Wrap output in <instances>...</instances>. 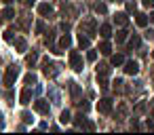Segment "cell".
<instances>
[{"instance_id": "cell-1", "label": "cell", "mask_w": 154, "mask_h": 135, "mask_svg": "<svg viewBox=\"0 0 154 135\" xmlns=\"http://www.w3.org/2000/svg\"><path fill=\"white\" fill-rule=\"evenodd\" d=\"M17 76H19V68L17 66H11L7 70V74H5V87H13L15 80H17Z\"/></svg>"}, {"instance_id": "cell-2", "label": "cell", "mask_w": 154, "mask_h": 135, "mask_svg": "<svg viewBox=\"0 0 154 135\" xmlns=\"http://www.w3.org/2000/svg\"><path fill=\"white\" fill-rule=\"evenodd\" d=\"M70 66H72V70H76V72H80V70H82V57H80L76 51H72V53H70Z\"/></svg>"}, {"instance_id": "cell-3", "label": "cell", "mask_w": 154, "mask_h": 135, "mask_svg": "<svg viewBox=\"0 0 154 135\" xmlns=\"http://www.w3.org/2000/svg\"><path fill=\"white\" fill-rule=\"evenodd\" d=\"M97 110H99L101 114H110V112H112V101H110V99H106V97H103V99H99Z\"/></svg>"}, {"instance_id": "cell-4", "label": "cell", "mask_w": 154, "mask_h": 135, "mask_svg": "<svg viewBox=\"0 0 154 135\" xmlns=\"http://www.w3.org/2000/svg\"><path fill=\"white\" fill-rule=\"evenodd\" d=\"M34 110L38 114H49V103L45 99H38V101H34Z\"/></svg>"}, {"instance_id": "cell-5", "label": "cell", "mask_w": 154, "mask_h": 135, "mask_svg": "<svg viewBox=\"0 0 154 135\" xmlns=\"http://www.w3.org/2000/svg\"><path fill=\"white\" fill-rule=\"evenodd\" d=\"M42 66H45V74H47V76H55V74H57V70H55L57 66H55V63H51L49 59H45V61H42Z\"/></svg>"}, {"instance_id": "cell-6", "label": "cell", "mask_w": 154, "mask_h": 135, "mask_svg": "<svg viewBox=\"0 0 154 135\" xmlns=\"http://www.w3.org/2000/svg\"><path fill=\"white\" fill-rule=\"evenodd\" d=\"M125 72H127V74H137V72H139L137 61H127V63H125Z\"/></svg>"}, {"instance_id": "cell-7", "label": "cell", "mask_w": 154, "mask_h": 135, "mask_svg": "<svg viewBox=\"0 0 154 135\" xmlns=\"http://www.w3.org/2000/svg\"><path fill=\"white\" fill-rule=\"evenodd\" d=\"M114 23H116V26H127V23H129V17H127V13H118V15L114 17Z\"/></svg>"}, {"instance_id": "cell-8", "label": "cell", "mask_w": 154, "mask_h": 135, "mask_svg": "<svg viewBox=\"0 0 154 135\" xmlns=\"http://www.w3.org/2000/svg\"><path fill=\"white\" fill-rule=\"evenodd\" d=\"M19 99H21V103H23V106H28V103H30V99H32V91H30V89H23V91H21V95H19Z\"/></svg>"}, {"instance_id": "cell-9", "label": "cell", "mask_w": 154, "mask_h": 135, "mask_svg": "<svg viewBox=\"0 0 154 135\" xmlns=\"http://www.w3.org/2000/svg\"><path fill=\"white\" fill-rule=\"evenodd\" d=\"M38 13H40L42 17H47V15L53 13V9H51V5H38Z\"/></svg>"}, {"instance_id": "cell-10", "label": "cell", "mask_w": 154, "mask_h": 135, "mask_svg": "<svg viewBox=\"0 0 154 135\" xmlns=\"http://www.w3.org/2000/svg\"><path fill=\"white\" fill-rule=\"evenodd\" d=\"M135 21H137L139 28H146V26H148V17H146L143 13H137V15H135Z\"/></svg>"}, {"instance_id": "cell-11", "label": "cell", "mask_w": 154, "mask_h": 135, "mask_svg": "<svg viewBox=\"0 0 154 135\" xmlns=\"http://www.w3.org/2000/svg\"><path fill=\"white\" fill-rule=\"evenodd\" d=\"M110 34H112V28H110L108 23H103V26L99 28V36H101V38H110Z\"/></svg>"}, {"instance_id": "cell-12", "label": "cell", "mask_w": 154, "mask_h": 135, "mask_svg": "<svg viewBox=\"0 0 154 135\" xmlns=\"http://www.w3.org/2000/svg\"><path fill=\"white\" fill-rule=\"evenodd\" d=\"M70 44H72V36H68V34H66V36H61V38H59V49H68Z\"/></svg>"}, {"instance_id": "cell-13", "label": "cell", "mask_w": 154, "mask_h": 135, "mask_svg": "<svg viewBox=\"0 0 154 135\" xmlns=\"http://www.w3.org/2000/svg\"><path fill=\"white\" fill-rule=\"evenodd\" d=\"M78 44H80L82 49H87V47L91 44V38H89V36H82V32H80V34H78Z\"/></svg>"}, {"instance_id": "cell-14", "label": "cell", "mask_w": 154, "mask_h": 135, "mask_svg": "<svg viewBox=\"0 0 154 135\" xmlns=\"http://www.w3.org/2000/svg\"><path fill=\"white\" fill-rule=\"evenodd\" d=\"M139 44H141V38H139L137 34H133L131 40H129V47H131V49H139Z\"/></svg>"}, {"instance_id": "cell-15", "label": "cell", "mask_w": 154, "mask_h": 135, "mask_svg": "<svg viewBox=\"0 0 154 135\" xmlns=\"http://www.w3.org/2000/svg\"><path fill=\"white\" fill-rule=\"evenodd\" d=\"M93 9H95V13H99V15H106V13H108V7H106L103 2H95Z\"/></svg>"}, {"instance_id": "cell-16", "label": "cell", "mask_w": 154, "mask_h": 135, "mask_svg": "<svg viewBox=\"0 0 154 135\" xmlns=\"http://www.w3.org/2000/svg\"><path fill=\"white\" fill-rule=\"evenodd\" d=\"M15 47H17V51H19V53H23L28 44H26V40H23V38H15Z\"/></svg>"}, {"instance_id": "cell-17", "label": "cell", "mask_w": 154, "mask_h": 135, "mask_svg": "<svg viewBox=\"0 0 154 135\" xmlns=\"http://www.w3.org/2000/svg\"><path fill=\"white\" fill-rule=\"evenodd\" d=\"M99 53H103V55H110V53H112V47H110V42H101V44H99Z\"/></svg>"}, {"instance_id": "cell-18", "label": "cell", "mask_w": 154, "mask_h": 135, "mask_svg": "<svg viewBox=\"0 0 154 135\" xmlns=\"http://www.w3.org/2000/svg\"><path fill=\"white\" fill-rule=\"evenodd\" d=\"M122 61H125V55H114V57L110 59V63H112V66H120Z\"/></svg>"}, {"instance_id": "cell-19", "label": "cell", "mask_w": 154, "mask_h": 135, "mask_svg": "<svg viewBox=\"0 0 154 135\" xmlns=\"http://www.w3.org/2000/svg\"><path fill=\"white\" fill-rule=\"evenodd\" d=\"M36 61H38V55H36V53H32V55L26 57V63H28V66H34Z\"/></svg>"}, {"instance_id": "cell-20", "label": "cell", "mask_w": 154, "mask_h": 135, "mask_svg": "<svg viewBox=\"0 0 154 135\" xmlns=\"http://www.w3.org/2000/svg\"><path fill=\"white\" fill-rule=\"evenodd\" d=\"M23 82H26V84H34V82H36V74H32V72H30V74H26Z\"/></svg>"}, {"instance_id": "cell-21", "label": "cell", "mask_w": 154, "mask_h": 135, "mask_svg": "<svg viewBox=\"0 0 154 135\" xmlns=\"http://www.w3.org/2000/svg\"><path fill=\"white\" fill-rule=\"evenodd\" d=\"M2 17H5V19H13V17H15V9H11V7H9V9L2 13Z\"/></svg>"}, {"instance_id": "cell-22", "label": "cell", "mask_w": 154, "mask_h": 135, "mask_svg": "<svg viewBox=\"0 0 154 135\" xmlns=\"http://www.w3.org/2000/svg\"><path fill=\"white\" fill-rule=\"evenodd\" d=\"M125 40H127V32H125V30L116 32V42H125Z\"/></svg>"}, {"instance_id": "cell-23", "label": "cell", "mask_w": 154, "mask_h": 135, "mask_svg": "<svg viewBox=\"0 0 154 135\" xmlns=\"http://www.w3.org/2000/svg\"><path fill=\"white\" fill-rule=\"evenodd\" d=\"M59 120H61L63 124H66V122H70V120H72V118H70V112H68V110H66V112H61V116H59Z\"/></svg>"}, {"instance_id": "cell-24", "label": "cell", "mask_w": 154, "mask_h": 135, "mask_svg": "<svg viewBox=\"0 0 154 135\" xmlns=\"http://www.w3.org/2000/svg\"><path fill=\"white\" fill-rule=\"evenodd\" d=\"M5 40L7 42H13V30H7L5 32Z\"/></svg>"}, {"instance_id": "cell-25", "label": "cell", "mask_w": 154, "mask_h": 135, "mask_svg": "<svg viewBox=\"0 0 154 135\" xmlns=\"http://www.w3.org/2000/svg\"><path fill=\"white\" fill-rule=\"evenodd\" d=\"M87 59H89V61H95V59H97V51H89V53H87Z\"/></svg>"}, {"instance_id": "cell-26", "label": "cell", "mask_w": 154, "mask_h": 135, "mask_svg": "<svg viewBox=\"0 0 154 135\" xmlns=\"http://www.w3.org/2000/svg\"><path fill=\"white\" fill-rule=\"evenodd\" d=\"M76 127H85V116H82V114L76 116Z\"/></svg>"}, {"instance_id": "cell-27", "label": "cell", "mask_w": 154, "mask_h": 135, "mask_svg": "<svg viewBox=\"0 0 154 135\" xmlns=\"http://www.w3.org/2000/svg\"><path fill=\"white\" fill-rule=\"evenodd\" d=\"M53 40H55V36H53V32H49V34H47V38H45V42H47V44H51Z\"/></svg>"}, {"instance_id": "cell-28", "label": "cell", "mask_w": 154, "mask_h": 135, "mask_svg": "<svg viewBox=\"0 0 154 135\" xmlns=\"http://www.w3.org/2000/svg\"><path fill=\"white\" fill-rule=\"evenodd\" d=\"M36 32H38V34H40V32H45V23H42V21H38V23H36Z\"/></svg>"}, {"instance_id": "cell-29", "label": "cell", "mask_w": 154, "mask_h": 135, "mask_svg": "<svg viewBox=\"0 0 154 135\" xmlns=\"http://www.w3.org/2000/svg\"><path fill=\"white\" fill-rule=\"evenodd\" d=\"M21 118H23L26 122H32V114H28V112H23V114H21Z\"/></svg>"}, {"instance_id": "cell-30", "label": "cell", "mask_w": 154, "mask_h": 135, "mask_svg": "<svg viewBox=\"0 0 154 135\" xmlns=\"http://www.w3.org/2000/svg\"><path fill=\"white\" fill-rule=\"evenodd\" d=\"M143 7H148V9H152V7H154V0H143Z\"/></svg>"}, {"instance_id": "cell-31", "label": "cell", "mask_w": 154, "mask_h": 135, "mask_svg": "<svg viewBox=\"0 0 154 135\" xmlns=\"http://www.w3.org/2000/svg\"><path fill=\"white\" fill-rule=\"evenodd\" d=\"M135 7H137L135 2H129V5H127V11H135Z\"/></svg>"}, {"instance_id": "cell-32", "label": "cell", "mask_w": 154, "mask_h": 135, "mask_svg": "<svg viewBox=\"0 0 154 135\" xmlns=\"http://www.w3.org/2000/svg\"><path fill=\"white\" fill-rule=\"evenodd\" d=\"M80 110H82V112H87V110H89V103H87V101H82V103H80Z\"/></svg>"}, {"instance_id": "cell-33", "label": "cell", "mask_w": 154, "mask_h": 135, "mask_svg": "<svg viewBox=\"0 0 154 135\" xmlns=\"http://www.w3.org/2000/svg\"><path fill=\"white\" fill-rule=\"evenodd\" d=\"M26 2H28V5H34V2H36V0H26Z\"/></svg>"}, {"instance_id": "cell-34", "label": "cell", "mask_w": 154, "mask_h": 135, "mask_svg": "<svg viewBox=\"0 0 154 135\" xmlns=\"http://www.w3.org/2000/svg\"><path fill=\"white\" fill-rule=\"evenodd\" d=\"M2 127H5V124H2V120H0V129H2Z\"/></svg>"}, {"instance_id": "cell-35", "label": "cell", "mask_w": 154, "mask_h": 135, "mask_svg": "<svg viewBox=\"0 0 154 135\" xmlns=\"http://www.w3.org/2000/svg\"><path fill=\"white\" fill-rule=\"evenodd\" d=\"M2 2H7V5H9V2H11V0H2Z\"/></svg>"}, {"instance_id": "cell-36", "label": "cell", "mask_w": 154, "mask_h": 135, "mask_svg": "<svg viewBox=\"0 0 154 135\" xmlns=\"http://www.w3.org/2000/svg\"><path fill=\"white\" fill-rule=\"evenodd\" d=\"M152 21H154V13H152Z\"/></svg>"}, {"instance_id": "cell-37", "label": "cell", "mask_w": 154, "mask_h": 135, "mask_svg": "<svg viewBox=\"0 0 154 135\" xmlns=\"http://www.w3.org/2000/svg\"><path fill=\"white\" fill-rule=\"evenodd\" d=\"M0 21H2V15H0Z\"/></svg>"}, {"instance_id": "cell-38", "label": "cell", "mask_w": 154, "mask_h": 135, "mask_svg": "<svg viewBox=\"0 0 154 135\" xmlns=\"http://www.w3.org/2000/svg\"><path fill=\"white\" fill-rule=\"evenodd\" d=\"M152 57H154V53H152Z\"/></svg>"}]
</instances>
